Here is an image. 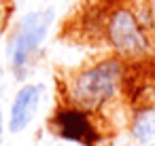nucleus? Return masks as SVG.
I'll use <instances>...</instances> for the list:
<instances>
[{"label": "nucleus", "instance_id": "f257e3e1", "mask_svg": "<svg viewBox=\"0 0 155 146\" xmlns=\"http://www.w3.org/2000/svg\"><path fill=\"white\" fill-rule=\"evenodd\" d=\"M130 64L108 53L72 70L62 81V97L66 104L100 114L121 97L127 85Z\"/></svg>", "mask_w": 155, "mask_h": 146}, {"label": "nucleus", "instance_id": "f03ea898", "mask_svg": "<svg viewBox=\"0 0 155 146\" xmlns=\"http://www.w3.org/2000/svg\"><path fill=\"white\" fill-rule=\"evenodd\" d=\"M102 38L108 51L127 64H144L155 57V32L134 13L130 2L113 5L102 17Z\"/></svg>", "mask_w": 155, "mask_h": 146}, {"label": "nucleus", "instance_id": "7ed1b4c3", "mask_svg": "<svg viewBox=\"0 0 155 146\" xmlns=\"http://www.w3.org/2000/svg\"><path fill=\"white\" fill-rule=\"evenodd\" d=\"M53 21H55L53 9H36L24 13L11 28L5 55L7 66L17 81H24L30 74V68L49 36Z\"/></svg>", "mask_w": 155, "mask_h": 146}, {"label": "nucleus", "instance_id": "20e7f679", "mask_svg": "<svg viewBox=\"0 0 155 146\" xmlns=\"http://www.w3.org/2000/svg\"><path fill=\"white\" fill-rule=\"evenodd\" d=\"M49 125L53 133L66 142H74L81 146H98L102 142V131L96 121V114L66 102H62L53 110Z\"/></svg>", "mask_w": 155, "mask_h": 146}, {"label": "nucleus", "instance_id": "39448f33", "mask_svg": "<svg viewBox=\"0 0 155 146\" xmlns=\"http://www.w3.org/2000/svg\"><path fill=\"white\" fill-rule=\"evenodd\" d=\"M43 95H45L43 83H24L15 91L9 108V121H7V127L11 133H21L32 125V121L38 114Z\"/></svg>", "mask_w": 155, "mask_h": 146}, {"label": "nucleus", "instance_id": "423d86ee", "mask_svg": "<svg viewBox=\"0 0 155 146\" xmlns=\"http://www.w3.org/2000/svg\"><path fill=\"white\" fill-rule=\"evenodd\" d=\"M127 129L138 146H155V104H142L134 108Z\"/></svg>", "mask_w": 155, "mask_h": 146}, {"label": "nucleus", "instance_id": "0eeeda50", "mask_svg": "<svg viewBox=\"0 0 155 146\" xmlns=\"http://www.w3.org/2000/svg\"><path fill=\"white\" fill-rule=\"evenodd\" d=\"M2 135H5V116H2V106H0V146H2Z\"/></svg>", "mask_w": 155, "mask_h": 146}, {"label": "nucleus", "instance_id": "6e6552de", "mask_svg": "<svg viewBox=\"0 0 155 146\" xmlns=\"http://www.w3.org/2000/svg\"><path fill=\"white\" fill-rule=\"evenodd\" d=\"M151 7H153V15H155V0H151Z\"/></svg>", "mask_w": 155, "mask_h": 146}]
</instances>
